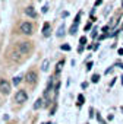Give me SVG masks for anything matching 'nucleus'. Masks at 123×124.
Masks as SVG:
<instances>
[{"instance_id": "obj_1", "label": "nucleus", "mask_w": 123, "mask_h": 124, "mask_svg": "<svg viewBox=\"0 0 123 124\" xmlns=\"http://www.w3.org/2000/svg\"><path fill=\"white\" fill-rule=\"evenodd\" d=\"M25 80H26V83H29V85H35L37 80H38L37 72H35V70H29V72L25 75Z\"/></svg>"}, {"instance_id": "obj_2", "label": "nucleus", "mask_w": 123, "mask_h": 124, "mask_svg": "<svg viewBox=\"0 0 123 124\" xmlns=\"http://www.w3.org/2000/svg\"><path fill=\"white\" fill-rule=\"evenodd\" d=\"M21 32L25 35H31L34 32V25L31 22H22L21 23Z\"/></svg>"}, {"instance_id": "obj_3", "label": "nucleus", "mask_w": 123, "mask_h": 124, "mask_svg": "<svg viewBox=\"0 0 123 124\" xmlns=\"http://www.w3.org/2000/svg\"><path fill=\"white\" fill-rule=\"evenodd\" d=\"M31 50V42H26V41H22L18 44V51L22 54V55H26Z\"/></svg>"}, {"instance_id": "obj_4", "label": "nucleus", "mask_w": 123, "mask_h": 124, "mask_svg": "<svg viewBox=\"0 0 123 124\" xmlns=\"http://www.w3.org/2000/svg\"><path fill=\"white\" fill-rule=\"evenodd\" d=\"M26 99H28V93H26L25 91H18V92H16V95H15V102L24 104V102H26Z\"/></svg>"}, {"instance_id": "obj_5", "label": "nucleus", "mask_w": 123, "mask_h": 124, "mask_svg": "<svg viewBox=\"0 0 123 124\" xmlns=\"http://www.w3.org/2000/svg\"><path fill=\"white\" fill-rule=\"evenodd\" d=\"M0 92L5 93V95H9L10 93V83L8 80H0Z\"/></svg>"}, {"instance_id": "obj_6", "label": "nucleus", "mask_w": 123, "mask_h": 124, "mask_svg": "<svg viewBox=\"0 0 123 124\" xmlns=\"http://www.w3.org/2000/svg\"><path fill=\"white\" fill-rule=\"evenodd\" d=\"M43 107H45V99L44 98H38L35 101V104H34V109H40Z\"/></svg>"}, {"instance_id": "obj_7", "label": "nucleus", "mask_w": 123, "mask_h": 124, "mask_svg": "<svg viewBox=\"0 0 123 124\" xmlns=\"http://www.w3.org/2000/svg\"><path fill=\"white\" fill-rule=\"evenodd\" d=\"M25 13H26L29 18H37V12H35V9H34L32 6H28V8L25 9Z\"/></svg>"}, {"instance_id": "obj_8", "label": "nucleus", "mask_w": 123, "mask_h": 124, "mask_svg": "<svg viewBox=\"0 0 123 124\" xmlns=\"http://www.w3.org/2000/svg\"><path fill=\"white\" fill-rule=\"evenodd\" d=\"M50 32H51V31H50V23H48V22H45V23H44V26H43V35H44V37H48V35H50Z\"/></svg>"}, {"instance_id": "obj_9", "label": "nucleus", "mask_w": 123, "mask_h": 124, "mask_svg": "<svg viewBox=\"0 0 123 124\" xmlns=\"http://www.w3.org/2000/svg\"><path fill=\"white\" fill-rule=\"evenodd\" d=\"M19 55H22V54H21V53H19L18 50H16V51H12V53H10V58H12L13 61H19V60H21V57H19Z\"/></svg>"}, {"instance_id": "obj_10", "label": "nucleus", "mask_w": 123, "mask_h": 124, "mask_svg": "<svg viewBox=\"0 0 123 124\" xmlns=\"http://www.w3.org/2000/svg\"><path fill=\"white\" fill-rule=\"evenodd\" d=\"M76 31H78V23H75V22H73V25L69 28V34H70V35H75V34H76Z\"/></svg>"}, {"instance_id": "obj_11", "label": "nucleus", "mask_w": 123, "mask_h": 124, "mask_svg": "<svg viewBox=\"0 0 123 124\" xmlns=\"http://www.w3.org/2000/svg\"><path fill=\"white\" fill-rule=\"evenodd\" d=\"M84 102H85V98H84L82 93H79V95H78V102H76V105H78V107H82Z\"/></svg>"}, {"instance_id": "obj_12", "label": "nucleus", "mask_w": 123, "mask_h": 124, "mask_svg": "<svg viewBox=\"0 0 123 124\" xmlns=\"http://www.w3.org/2000/svg\"><path fill=\"white\" fill-rule=\"evenodd\" d=\"M63 64H65V60H60L59 63H57V66H56V73H60V70H62V67H63Z\"/></svg>"}, {"instance_id": "obj_13", "label": "nucleus", "mask_w": 123, "mask_h": 124, "mask_svg": "<svg viewBox=\"0 0 123 124\" xmlns=\"http://www.w3.org/2000/svg\"><path fill=\"white\" fill-rule=\"evenodd\" d=\"M57 37H63L65 35V25H60V28L57 29V34H56Z\"/></svg>"}, {"instance_id": "obj_14", "label": "nucleus", "mask_w": 123, "mask_h": 124, "mask_svg": "<svg viewBox=\"0 0 123 124\" xmlns=\"http://www.w3.org/2000/svg\"><path fill=\"white\" fill-rule=\"evenodd\" d=\"M48 64H50L48 60H44L43 64H41V70H43V72H47V70H48Z\"/></svg>"}, {"instance_id": "obj_15", "label": "nucleus", "mask_w": 123, "mask_h": 124, "mask_svg": "<svg viewBox=\"0 0 123 124\" xmlns=\"http://www.w3.org/2000/svg\"><path fill=\"white\" fill-rule=\"evenodd\" d=\"M91 82H92V83H98V82H100V75H98V73H94L92 78H91Z\"/></svg>"}, {"instance_id": "obj_16", "label": "nucleus", "mask_w": 123, "mask_h": 124, "mask_svg": "<svg viewBox=\"0 0 123 124\" xmlns=\"http://www.w3.org/2000/svg\"><path fill=\"white\" fill-rule=\"evenodd\" d=\"M95 117H97V120H98V123H100V124H107V123L103 120V117H101V114H100V112H95Z\"/></svg>"}, {"instance_id": "obj_17", "label": "nucleus", "mask_w": 123, "mask_h": 124, "mask_svg": "<svg viewBox=\"0 0 123 124\" xmlns=\"http://www.w3.org/2000/svg\"><path fill=\"white\" fill-rule=\"evenodd\" d=\"M21 79H22L21 76H15V78H13V80H12V82H13V85H15V86H16V85H19V83H21Z\"/></svg>"}, {"instance_id": "obj_18", "label": "nucleus", "mask_w": 123, "mask_h": 124, "mask_svg": "<svg viewBox=\"0 0 123 124\" xmlns=\"http://www.w3.org/2000/svg\"><path fill=\"white\" fill-rule=\"evenodd\" d=\"M60 50H63V51H70V45H69V44H63V45H60Z\"/></svg>"}, {"instance_id": "obj_19", "label": "nucleus", "mask_w": 123, "mask_h": 124, "mask_svg": "<svg viewBox=\"0 0 123 124\" xmlns=\"http://www.w3.org/2000/svg\"><path fill=\"white\" fill-rule=\"evenodd\" d=\"M114 67H116V66H110V67H108V69H107V70L104 72V75H105V76H107V75H110V73H111V72L114 70Z\"/></svg>"}, {"instance_id": "obj_20", "label": "nucleus", "mask_w": 123, "mask_h": 124, "mask_svg": "<svg viewBox=\"0 0 123 124\" xmlns=\"http://www.w3.org/2000/svg\"><path fill=\"white\" fill-rule=\"evenodd\" d=\"M81 15H82V12H78L76 18H75V23H78V25H79V21H81Z\"/></svg>"}, {"instance_id": "obj_21", "label": "nucleus", "mask_w": 123, "mask_h": 124, "mask_svg": "<svg viewBox=\"0 0 123 124\" xmlns=\"http://www.w3.org/2000/svg\"><path fill=\"white\" fill-rule=\"evenodd\" d=\"M91 26H92V21H91V22H88V23L85 25V28H84V29H85V31H89V29H91Z\"/></svg>"}, {"instance_id": "obj_22", "label": "nucleus", "mask_w": 123, "mask_h": 124, "mask_svg": "<svg viewBox=\"0 0 123 124\" xmlns=\"http://www.w3.org/2000/svg\"><path fill=\"white\" fill-rule=\"evenodd\" d=\"M79 44L85 45V44H87V37H81V39H79Z\"/></svg>"}, {"instance_id": "obj_23", "label": "nucleus", "mask_w": 123, "mask_h": 124, "mask_svg": "<svg viewBox=\"0 0 123 124\" xmlns=\"http://www.w3.org/2000/svg\"><path fill=\"white\" fill-rule=\"evenodd\" d=\"M94 115H95V109H94V108L91 107V108H89V118H92Z\"/></svg>"}, {"instance_id": "obj_24", "label": "nucleus", "mask_w": 123, "mask_h": 124, "mask_svg": "<svg viewBox=\"0 0 123 124\" xmlns=\"http://www.w3.org/2000/svg\"><path fill=\"white\" fill-rule=\"evenodd\" d=\"M114 66H116V67H120V69L123 70V63H122V61H116V63H114Z\"/></svg>"}, {"instance_id": "obj_25", "label": "nucleus", "mask_w": 123, "mask_h": 124, "mask_svg": "<svg viewBox=\"0 0 123 124\" xmlns=\"http://www.w3.org/2000/svg\"><path fill=\"white\" fill-rule=\"evenodd\" d=\"M92 66H94V63H92V61H89V63L87 64V72H89V70L92 69Z\"/></svg>"}, {"instance_id": "obj_26", "label": "nucleus", "mask_w": 123, "mask_h": 124, "mask_svg": "<svg viewBox=\"0 0 123 124\" xmlns=\"http://www.w3.org/2000/svg\"><path fill=\"white\" fill-rule=\"evenodd\" d=\"M97 35H98V32H97V29H94V31H92V34H91L92 39H95V38H97Z\"/></svg>"}, {"instance_id": "obj_27", "label": "nucleus", "mask_w": 123, "mask_h": 124, "mask_svg": "<svg viewBox=\"0 0 123 124\" xmlns=\"http://www.w3.org/2000/svg\"><path fill=\"white\" fill-rule=\"evenodd\" d=\"M101 3H103V0H95V5H94V8H98Z\"/></svg>"}, {"instance_id": "obj_28", "label": "nucleus", "mask_w": 123, "mask_h": 124, "mask_svg": "<svg viewBox=\"0 0 123 124\" xmlns=\"http://www.w3.org/2000/svg\"><path fill=\"white\" fill-rule=\"evenodd\" d=\"M84 47H85V45L79 44V47H78V53H82V51H84Z\"/></svg>"}, {"instance_id": "obj_29", "label": "nucleus", "mask_w": 123, "mask_h": 124, "mask_svg": "<svg viewBox=\"0 0 123 124\" xmlns=\"http://www.w3.org/2000/svg\"><path fill=\"white\" fill-rule=\"evenodd\" d=\"M98 47H100V42H95V44H94V51L98 50Z\"/></svg>"}, {"instance_id": "obj_30", "label": "nucleus", "mask_w": 123, "mask_h": 124, "mask_svg": "<svg viewBox=\"0 0 123 124\" xmlns=\"http://www.w3.org/2000/svg\"><path fill=\"white\" fill-rule=\"evenodd\" d=\"M113 118H114V115H113V114H108V117H107V120H108V121H111Z\"/></svg>"}, {"instance_id": "obj_31", "label": "nucleus", "mask_w": 123, "mask_h": 124, "mask_svg": "<svg viewBox=\"0 0 123 124\" xmlns=\"http://www.w3.org/2000/svg\"><path fill=\"white\" fill-rule=\"evenodd\" d=\"M117 53H119V55H123V48H119Z\"/></svg>"}, {"instance_id": "obj_32", "label": "nucleus", "mask_w": 123, "mask_h": 124, "mask_svg": "<svg viewBox=\"0 0 123 124\" xmlns=\"http://www.w3.org/2000/svg\"><path fill=\"white\" fill-rule=\"evenodd\" d=\"M47 10H48V8H47V6H44V8H43V13H47Z\"/></svg>"}, {"instance_id": "obj_33", "label": "nucleus", "mask_w": 123, "mask_h": 124, "mask_svg": "<svg viewBox=\"0 0 123 124\" xmlns=\"http://www.w3.org/2000/svg\"><path fill=\"white\" fill-rule=\"evenodd\" d=\"M120 79H122V86H123V76H122V78H120Z\"/></svg>"}, {"instance_id": "obj_34", "label": "nucleus", "mask_w": 123, "mask_h": 124, "mask_svg": "<svg viewBox=\"0 0 123 124\" xmlns=\"http://www.w3.org/2000/svg\"><path fill=\"white\" fill-rule=\"evenodd\" d=\"M120 31H123V23H122V28H120Z\"/></svg>"}, {"instance_id": "obj_35", "label": "nucleus", "mask_w": 123, "mask_h": 124, "mask_svg": "<svg viewBox=\"0 0 123 124\" xmlns=\"http://www.w3.org/2000/svg\"><path fill=\"white\" fill-rule=\"evenodd\" d=\"M43 124H51V123H43Z\"/></svg>"}, {"instance_id": "obj_36", "label": "nucleus", "mask_w": 123, "mask_h": 124, "mask_svg": "<svg viewBox=\"0 0 123 124\" xmlns=\"http://www.w3.org/2000/svg\"><path fill=\"white\" fill-rule=\"evenodd\" d=\"M122 8H123V0H122Z\"/></svg>"}, {"instance_id": "obj_37", "label": "nucleus", "mask_w": 123, "mask_h": 124, "mask_svg": "<svg viewBox=\"0 0 123 124\" xmlns=\"http://www.w3.org/2000/svg\"><path fill=\"white\" fill-rule=\"evenodd\" d=\"M9 124H15V123H9Z\"/></svg>"}]
</instances>
